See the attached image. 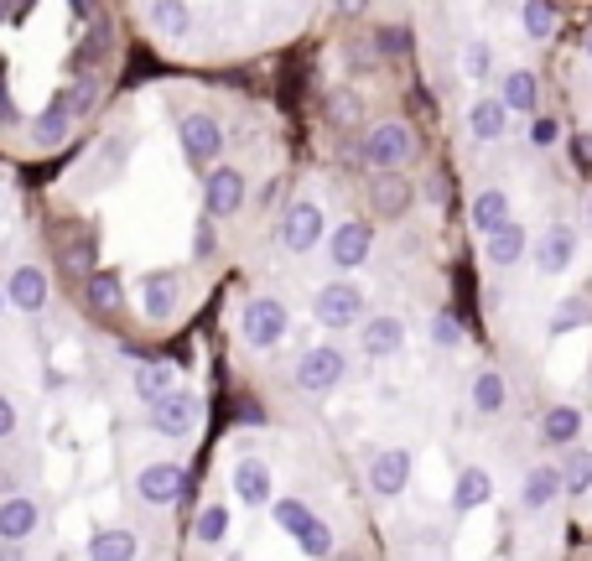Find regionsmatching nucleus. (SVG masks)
<instances>
[{"label":"nucleus","instance_id":"nucleus-1","mask_svg":"<svg viewBox=\"0 0 592 561\" xmlns=\"http://www.w3.org/2000/svg\"><path fill=\"white\" fill-rule=\"evenodd\" d=\"M411 156H416V136H411V125H401V120L374 125L370 136H364V146H359V162L370 172H380V177H395Z\"/></svg>","mask_w":592,"mask_h":561},{"label":"nucleus","instance_id":"nucleus-2","mask_svg":"<svg viewBox=\"0 0 592 561\" xmlns=\"http://www.w3.org/2000/svg\"><path fill=\"white\" fill-rule=\"evenodd\" d=\"M287 328H291V312H287V302H276V297H255V302L245 307V318H239V333H245L250 349H276V343L287 339Z\"/></svg>","mask_w":592,"mask_h":561},{"label":"nucleus","instance_id":"nucleus-3","mask_svg":"<svg viewBox=\"0 0 592 561\" xmlns=\"http://www.w3.org/2000/svg\"><path fill=\"white\" fill-rule=\"evenodd\" d=\"M177 136H183V156L193 162V167H208V162H219L224 156V125H219V115H208V110L183 115Z\"/></svg>","mask_w":592,"mask_h":561},{"label":"nucleus","instance_id":"nucleus-4","mask_svg":"<svg viewBox=\"0 0 592 561\" xmlns=\"http://www.w3.org/2000/svg\"><path fill=\"white\" fill-rule=\"evenodd\" d=\"M312 318L322 328H354L364 318V291L354 281H328V287L312 297Z\"/></svg>","mask_w":592,"mask_h":561},{"label":"nucleus","instance_id":"nucleus-5","mask_svg":"<svg viewBox=\"0 0 592 561\" xmlns=\"http://www.w3.org/2000/svg\"><path fill=\"white\" fill-rule=\"evenodd\" d=\"M322 239H328V219H322L318 204H291L287 214H281V250H291V256H307V250H318Z\"/></svg>","mask_w":592,"mask_h":561},{"label":"nucleus","instance_id":"nucleus-6","mask_svg":"<svg viewBox=\"0 0 592 561\" xmlns=\"http://www.w3.org/2000/svg\"><path fill=\"white\" fill-rule=\"evenodd\" d=\"M343 374H349V359L333 349V343H322V349H307L297 359V385L312 395H328L333 385H343Z\"/></svg>","mask_w":592,"mask_h":561},{"label":"nucleus","instance_id":"nucleus-7","mask_svg":"<svg viewBox=\"0 0 592 561\" xmlns=\"http://www.w3.org/2000/svg\"><path fill=\"white\" fill-rule=\"evenodd\" d=\"M245 193H250L245 172L239 167H214L204 177V214L208 219H229V214L245 208Z\"/></svg>","mask_w":592,"mask_h":561},{"label":"nucleus","instance_id":"nucleus-8","mask_svg":"<svg viewBox=\"0 0 592 561\" xmlns=\"http://www.w3.org/2000/svg\"><path fill=\"white\" fill-rule=\"evenodd\" d=\"M370 256H374V229L370 224L349 219V224H339V229L328 235V260H333L339 271H359Z\"/></svg>","mask_w":592,"mask_h":561},{"label":"nucleus","instance_id":"nucleus-9","mask_svg":"<svg viewBox=\"0 0 592 561\" xmlns=\"http://www.w3.org/2000/svg\"><path fill=\"white\" fill-rule=\"evenodd\" d=\"M136 494L146 505H177L187 494V468L183 463H152V468H141Z\"/></svg>","mask_w":592,"mask_h":561},{"label":"nucleus","instance_id":"nucleus-10","mask_svg":"<svg viewBox=\"0 0 592 561\" xmlns=\"http://www.w3.org/2000/svg\"><path fill=\"white\" fill-rule=\"evenodd\" d=\"M52 297V281L42 276V266H17V271L6 276V302L17 307V312H42Z\"/></svg>","mask_w":592,"mask_h":561},{"label":"nucleus","instance_id":"nucleus-11","mask_svg":"<svg viewBox=\"0 0 592 561\" xmlns=\"http://www.w3.org/2000/svg\"><path fill=\"white\" fill-rule=\"evenodd\" d=\"M411 484V453L406 447H385V453H374L370 458V489L380 499H395V494Z\"/></svg>","mask_w":592,"mask_h":561},{"label":"nucleus","instance_id":"nucleus-12","mask_svg":"<svg viewBox=\"0 0 592 561\" xmlns=\"http://www.w3.org/2000/svg\"><path fill=\"white\" fill-rule=\"evenodd\" d=\"M73 131V110H69V89H58L48 104H42V115L32 120V141L42 146V152H52V146H63Z\"/></svg>","mask_w":592,"mask_h":561},{"label":"nucleus","instance_id":"nucleus-13","mask_svg":"<svg viewBox=\"0 0 592 561\" xmlns=\"http://www.w3.org/2000/svg\"><path fill=\"white\" fill-rule=\"evenodd\" d=\"M37 526H42V510H37L27 494H6V505H0V541L6 546H21L32 541Z\"/></svg>","mask_w":592,"mask_h":561},{"label":"nucleus","instance_id":"nucleus-14","mask_svg":"<svg viewBox=\"0 0 592 561\" xmlns=\"http://www.w3.org/2000/svg\"><path fill=\"white\" fill-rule=\"evenodd\" d=\"M577 256V229L572 224H551L541 235V245H536V271L541 276H561L567 266H572Z\"/></svg>","mask_w":592,"mask_h":561},{"label":"nucleus","instance_id":"nucleus-15","mask_svg":"<svg viewBox=\"0 0 592 561\" xmlns=\"http://www.w3.org/2000/svg\"><path fill=\"white\" fill-rule=\"evenodd\" d=\"M131 385H136V401H146V406L156 411L162 401H172V395H177V364H172V359H146Z\"/></svg>","mask_w":592,"mask_h":561},{"label":"nucleus","instance_id":"nucleus-16","mask_svg":"<svg viewBox=\"0 0 592 561\" xmlns=\"http://www.w3.org/2000/svg\"><path fill=\"white\" fill-rule=\"evenodd\" d=\"M198 406H204V401H198L193 391H177L172 401H162V406L152 411V426L162 432V437H172V443H177V437H187V432H193V422H198Z\"/></svg>","mask_w":592,"mask_h":561},{"label":"nucleus","instance_id":"nucleus-17","mask_svg":"<svg viewBox=\"0 0 592 561\" xmlns=\"http://www.w3.org/2000/svg\"><path fill=\"white\" fill-rule=\"evenodd\" d=\"M561 494H567V478H561V468H551V463H541V468H530L525 474V484H520V505L525 510H551Z\"/></svg>","mask_w":592,"mask_h":561},{"label":"nucleus","instance_id":"nucleus-18","mask_svg":"<svg viewBox=\"0 0 592 561\" xmlns=\"http://www.w3.org/2000/svg\"><path fill=\"white\" fill-rule=\"evenodd\" d=\"M359 349L370 359H395L401 349H406V328H401V318H364V328H359Z\"/></svg>","mask_w":592,"mask_h":561},{"label":"nucleus","instance_id":"nucleus-19","mask_svg":"<svg viewBox=\"0 0 592 561\" xmlns=\"http://www.w3.org/2000/svg\"><path fill=\"white\" fill-rule=\"evenodd\" d=\"M235 499L239 505H250V510L271 505V468H266L260 458H239L235 463Z\"/></svg>","mask_w":592,"mask_h":561},{"label":"nucleus","instance_id":"nucleus-20","mask_svg":"<svg viewBox=\"0 0 592 561\" xmlns=\"http://www.w3.org/2000/svg\"><path fill=\"white\" fill-rule=\"evenodd\" d=\"M141 541L131 526H104L89 536V561H136Z\"/></svg>","mask_w":592,"mask_h":561},{"label":"nucleus","instance_id":"nucleus-21","mask_svg":"<svg viewBox=\"0 0 592 561\" xmlns=\"http://www.w3.org/2000/svg\"><path fill=\"white\" fill-rule=\"evenodd\" d=\"M499 100H505L509 115H541V89H536V73H525V69H509L505 73V84H499Z\"/></svg>","mask_w":592,"mask_h":561},{"label":"nucleus","instance_id":"nucleus-22","mask_svg":"<svg viewBox=\"0 0 592 561\" xmlns=\"http://www.w3.org/2000/svg\"><path fill=\"white\" fill-rule=\"evenodd\" d=\"M489 499H494V478H489V468H463V474H457V484H453V510H457V515L484 510Z\"/></svg>","mask_w":592,"mask_h":561},{"label":"nucleus","instance_id":"nucleus-23","mask_svg":"<svg viewBox=\"0 0 592 561\" xmlns=\"http://www.w3.org/2000/svg\"><path fill=\"white\" fill-rule=\"evenodd\" d=\"M577 437H582V411L577 406H551L541 416V443L567 447V453H572V447H582Z\"/></svg>","mask_w":592,"mask_h":561},{"label":"nucleus","instance_id":"nucleus-24","mask_svg":"<svg viewBox=\"0 0 592 561\" xmlns=\"http://www.w3.org/2000/svg\"><path fill=\"white\" fill-rule=\"evenodd\" d=\"M525 245H530V229H525V224H505L499 235L484 239V256H489V266L509 271V266H515V260L525 256Z\"/></svg>","mask_w":592,"mask_h":561},{"label":"nucleus","instance_id":"nucleus-25","mask_svg":"<svg viewBox=\"0 0 592 561\" xmlns=\"http://www.w3.org/2000/svg\"><path fill=\"white\" fill-rule=\"evenodd\" d=\"M474 224L484 229V239L499 235L505 224H515V219H509V193H505V187H484V193H478V198H474Z\"/></svg>","mask_w":592,"mask_h":561},{"label":"nucleus","instance_id":"nucleus-26","mask_svg":"<svg viewBox=\"0 0 592 561\" xmlns=\"http://www.w3.org/2000/svg\"><path fill=\"white\" fill-rule=\"evenodd\" d=\"M468 131H474L478 141H505V131H509L505 100H478L474 110H468Z\"/></svg>","mask_w":592,"mask_h":561},{"label":"nucleus","instance_id":"nucleus-27","mask_svg":"<svg viewBox=\"0 0 592 561\" xmlns=\"http://www.w3.org/2000/svg\"><path fill=\"white\" fill-rule=\"evenodd\" d=\"M146 17H152V27L162 37H187L193 32V6H183V0H156V6H146Z\"/></svg>","mask_w":592,"mask_h":561},{"label":"nucleus","instance_id":"nucleus-28","mask_svg":"<svg viewBox=\"0 0 592 561\" xmlns=\"http://www.w3.org/2000/svg\"><path fill=\"white\" fill-rule=\"evenodd\" d=\"M84 302L89 312H120V302H125V281H120L115 271H100L84 281Z\"/></svg>","mask_w":592,"mask_h":561},{"label":"nucleus","instance_id":"nucleus-29","mask_svg":"<svg viewBox=\"0 0 592 561\" xmlns=\"http://www.w3.org/2000/svg\"><path fill=\"white\" fill-rule=\"evenodd\" d=\"M509 406V380L499 370H484L474 380V411L478 416H499Z\"/></svg>","mask_w":592,"mask_h":561},{"label":"nucleus","instance_id":"nucleus-30","mask_svg":"<svg viewBox=\"0 0 592 561\" xmlns=\"http://www.w3.org/2000/svg\"><path fill=\"white\" fill-rule=\"evenodd\" d=\"M271 520L287 530L291 541H302L307 530L318 526V515H312V505H307V499H276V505H271Z\"/></svg>","mask_w":592,"mask_h":561},{"label":"nucleus","instance_id":"nucleus-31","mask_svg":"<svg viewBox=\"0 0 592 561\" xmlns=\"http://www.w3.org/2000/svg\"><path fill=\"white\" fill-rule=\"evenodd\" d=\"M411 193H416V187L406 183V177H374V208H380V214H385V219H395V214H406L411 208Z\"/></svg>","mask_w":592,"mask_h":561},{"label":"nucleus","instance_id":"nucleus-32","mask_svg":"<svg viewBox=\"0 0 592 561\" xmlns=\"http://www.w3.org/2000/svg\"><path fill=\"white\" fill-rule=\"evenodd\" d=\"M94 256H100V245H94V235H73L69 245H63V271L79 276V281H89L94 271Z\"/></svg>","mask_w":592,"mask_h":561},{"label":"nucleus","instance_id":"nucleus-33","mask_svg":"<svg viewBox=\"0 0 592 561\" xmlns=\"http://www.w3.org/2000/svg\"><path fill=\"white\" fill-rule=\"evenodd\" d=\"M172 312H177V281L172 276H146V318L167 323Z\"/></svg>","mask_w":592,"mask_h":561},{"label":"nucleus","instance_id":"nucleus-34","mask_svg":"<svg viewBox=\"0 0 592 561\" xmlns=\"http://www.w3.org/2000/svg\"><path fill=\"white\" fill-rule=\"evenodd\" d=\"M592 323V302L588 297H567V302L557 307V318H551V339H561V333H577V328Z\"/></svg>","mask_w":592,"mask_h":561},{"label":"nucleus","instance_id":"nucleus-35","mask_svg":"<svg viewBox=\"0 0 592 561\" xmlns=\"http://www.w3.org/2000/svg\"><path fill=\"white\" fill-rule=\"evenodd\" d=\"M561 478H567V494H588L592 489V447H572L567 463H561Z\"/></svg>","mask_w":592,"mask_h":561},{"label":"nucleus","instance_id":"nucleus-36","mask_svg":"<svg viewBox=\"0 0 592 561\" xmlns=\"http://www.w3.org/2000/svg\"><path fill=\"white\" fill-rule=\"evenodd\" d=\"M193 536H198L204 546H224V536H229V510H224V505H204V510H198Z\"/></svg>","mask_w":592,"mask_h":561},{"label":"nucleus","instance_id":"nucleus-37","mask_svg":"<svg viewBox=\"0 0 592 561\" xmlns=\"http://www.w3.org/2000/svg\"><path fill=\"white\" fill-rule=\"evenodd\" d=\"M520 27H525V37H536V42H546V37L557 32V6H520Z\"/></svg>","mask_w":592,"mask_h":561},{"label":"nucleus","instance_id":"nucleus-38","mask_svg":"<svg viewBox=\"0 0 592 561\" xmlns=\"http://www.w3.org/2000/svg\"><path fill=\"white\" fill-rule=\"evenodd\" d=\"M359 110H364V104H359L354 89H333V94H328V120H333V125H354Z\"/></svg>","mask_w":592,"mask_h":561},{"label":"nucleus","instance_id":"nucleus-39","mask_svg":"<svg viewBox=\"0 0 592 561\" xmlns=\"http://www.w3.org/2000/svg\"><path fill=\"white\" fill-rule=\"evenodd\" d=\"M297 546H302V557H318V561L328 557V561H333V526H328V520H318V526L307 530Z\"/></svg>","mask_w":592,"mask_h":561},{"label":"nucleus","instance_id":"nucleus-40","mask_svg":"<svg viewBox=\"0 0 592 561\" xmlns=\"http://www.w3.org/2000/svg\"><path fill=\"white\" fill-rule=\"evenodd\" d=\"M94 104H100V84H94V79H73V84H69V110H73V120L89 115Z\"/></svg>","mask_w":592,"mask_h":561},{"label":"nucleus","instance_id":"nucleus-41","mask_svg":"<svg viewBox=\"0 0 592 561\" xmlns=\"http://www.w3.org/2000/svg\"><path fill=\"white\" fill-rule=\"evenodd\" d=\"M432 343H437V349H463V323H457L453 312H437V318H432Z\"/></svg>","mask_w":592,"mask_h":561},{"label":"nucleus","instance_id":"nucleus-42","mask_svg":"<svg viewBox=\"0 0 592 561\" xmlns=\"http://www.w3.org/2000/svg\"><path fill=\"white\" fill-rule=\"evenodd\" d=\"M489 69H494V48L489 42H468V52H463V73H468V79H489Z\"/></svg>","mask_w":592,"mask_h":561},{"label":"nucleus","instance_id":"nucleus-43","mask_svg":"<svg viewBox=\"0 0 592 561\" xmlns=\"http://www.w3.org/2000/svg\"><path fill=\"white\" fill-rule=\"evenodd\" d=\"M214 250H219V229H214V219L204 214V219L193 224V260H208Z\"/></svg>","mask_w":592,"mask_h":561},{"label":"nucleus","instance_id":"nucleus-44","mask_svg":"<svg viewBox=\"0 0 592 561\" xmlns=\"http://www.w3.org/2000/svg\"><path fill=\"white\" fill-rule=\"evenodd\" d=\"M557 136H561V131H557V120H551V115L530 120V146H541V152H546V146H557Z\"/></svg>","mask_w":592,"mask_h":561},{"label":"nucleus","instance_id":"nucleus-45","mask_svg":"<svg viewBox=\"0 0 592 561\" xmlns=\"http://www.w3.org/2000/svg\"><path fill=\"white\" fill-rule=\"evenodd\" d=\"M17 432H21L17 401H0V443H17Z\"/></svg>","mask_w":592,"mask_h":561},{"label":"nucleus","instance_id":"nucleus-46","mask_svg":"<svg viewBox=\"0 0 592 561\" xmlns=\"http://www.w3.org/2000/svg\"><path fill=\"white\" fill-rule=\"evenodd\" d=\"M380 48L385 52H411V32L406 27H380Z\"/></svg>","mask_w":592,"mask_h":561},{"label":"nucleus","instance_id":"nucleus-47","mask_svg":"<svg viewBox=\"0 0 592 561\" xmlns=\"http://www.w3.org/2000/svg\"><path fill=\"white\" fill-rule=\"evenodd\" d=\"M572 167L577 172H592V136H588V131L572 141Z\"/></svg>","mask_w":592,"mask_h":561},{"label":"nucleus","instance_id":"nucleus-48","mask_svg":"<svg viewBox=\"0 0 592 561\" xmlns=\"http://www.w3.org/2000/svg\"><path fill=\"white\" fill-rule=\"evenodd\" d=\"M349 63H354V69H349V73H374V63H370V52L359 48V42H354V48H349Z\"/></svg>","mask_w":592,"mask_h":561},{"label":"nucleus","instance_id":"nucleus-49","mask_svg":"<svg viewBox=\"0 0 592 561\" xmlns=\"http://www.w3.org/2000/svg\"><path fill=\"white\" fill-rule=\"evenodd\" d=\"M0 115H6V125H21V104H17V94L6 89V104H0Z\"/></svg>","mask_w":592,"mask_h":561},{"label":"nucleus","instance_id":"nucleus-50","mask_svg":"<svg viewBox=\"0 0 592 561\" xmlns=\"http://www.w3.org/2000/svg\"><path fill=\"white\" fill-rule=\"evenodd\" d=\"M69 17H73V21H94V6H84V0H73V6H69Z\"/></svg>","mask_w":592,"mask_h":561},{"label":"nucleus","instance_id":"nucleus-51","mask_svg":"<svg viewBox=\"0 0 592 561\" xmlns=\"http://www.w3.org/2000/svg\"><path fill=\"white\" fill-rule=\"evenodd\" d=\"M582 58L592 63V27H588V37H582Z\"/></svg>","mask_w":592,"mask_h":561},{"label":"nucleus","instance_id":"nucleus-52","mask_svg":"<svg viewBox=\"0 0 592 561\" xmlns=\"http://www.w3.org/2000/svg\"><path fill=\"white\" fill-rule=\"evenodd\" d=\"M333 561H364V557H333Z\"/></svg>","mask_w":592,"mask_h":561},{"label":"nucleus","instance_id":"nucleus-53","mask_svg":"<svg viewBox=\"0 0 592 561\" xmlns=\"http://www.w3.org/2000/svg\"><path fill=\"white\" fill-rule=\"evenodd\" d=\"M588 214H592V208H588Z\"/></svg>","mask_w":592,"mask_h":561}]
</instances>
